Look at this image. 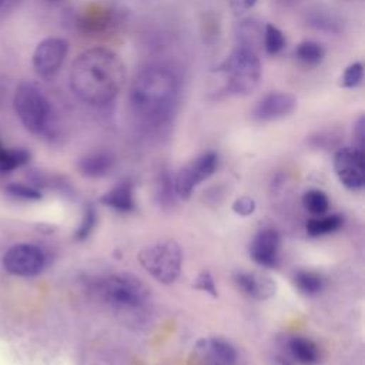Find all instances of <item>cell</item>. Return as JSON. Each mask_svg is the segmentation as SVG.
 <instances>
[{"instance_id":"27","label":"cell","mask_w":365,"mask_h":365,"mask_svg":"<svg viewBox=\"0 0 365 365\" xmlns=\"http://www.w3.org/2000/svg\"><path fill=\"white\" fill-rule=\"evenodd\" d=\"M96 222H97V214H96V210L91 204H88L86 208H84V214H83V218L78 224V227L76 228L74 231V240L76 241H84L90 237V234L93 232L94 227H96Z\"/></svg>"},{"instance_id":"5","label":"cell","mask_w":365,"mask_h":365,"mask_svg":"<svg viewBox=\"0 0 365 365\" xmlns=\"http://www.w3.org/2000/svg\"><path fill=\"white\" fill-rule=\"evenodd\" d=\"M14 111L23 127L33 134H48L51 107L43 90L30 81H21L13 96Z\"/></svg>"},{"instance_id":"9","label":"cell","mask_w":365,"mask_h":365,"mask_svg":"<svg viewBox=\"0 0 365 365\" xmlns=\"http://www.w3.org/2000/svg\"><path fill=\"white\" fill-rule=\"evenodd\" d=\"M188 365H238L235 346L221 336L200 338L191 348Z\"/></svg>"},{"instance_id":"36","label":"cell","mask_w":365,"mask_h":365,"mask_svg":"<svg viewBox=\"0 0 365 365\" xmlns=\"http://www.w3.org/2000/svg\"><path fill=\"white\" fill-rule=\"evenodd\" d=\"M50 1H57V0H50Z\"/></svg>"},{"instance_id":"30","label":"cell","mask_w":365,"mask_h":365,"mask_svg":"<svg viewBox=\"0 0 365 365\" xmlns=\"http://www.w3.org/2000/svg\"><path fill=\"white\" fill-rule=\"evenodd\" d=\"M255 200L251 197H240L232 202V211L241 217H248L255 211Z\"/></svg>"},{"instance_id":"6","label":"cell","mask_w":365,"mask_h":365,"mask_svg":"<svg viewBox=\"0 0 365 365\" xmlns=\"http://www.w3.org/2000/svg\"><path fill=\"white\" fill-rule=\"evenodd\" d=\"M138 261L155 281L171 284L181 272L182 251L178 242L165 240L143 248L138 254Z\"/></svg>"},{"instance_id":"25","label":"cell","mask_w":365,"mask_h":365,"mask_svg":"<svg viewBox=\"0 0 365 365\" xmlns=\"http://www.w3.org/2000/svg\"><path fill=\"white\" fill-rule=\"evenodd\" d=\"M302 205L311 214L322 215L328 211L329 200H328V195L321 190H308L302 195Z\"/></svg>"},{"instance_id":"18","label":"cell","mask_w":365,"mask_h":365,"mask_svg":"<svg viewBox=\"0 0 365 365\" xmlns=\"http://www.w3.org/2000/svg\"><path fill=\"white\" fill-rule=\"evenodd\" d=\"M325 47L314 40H305L301 41L295 48V57L297 60L309 68H314L319 66L325 58Z\"/></svg>"},{"instance_id":"11","label":"cell","mask_w":365,"mask_h":365,"mask_svg":"<svg viewBox=\"0 0 365 365\" xmlns=\"http://www.w3.org/2000/svg\"><path fill=\"white\" fill-rule=\"evenodd\" d=\"M334 170L341 184L349 190H361L365 182L364 150L342 147L335 153Z\"/></svg>"},{"instance_id":"2","label":"cell","mask_w":365,"mask_h":365,"mask_svg":"<svg viewBox=\"0 0 365 365\" xmlns=\"http://www.w3.org/2000/svg\"><path fill=\"white\" fill-rule=\"evenodd\" d=\"M178 93L180 80L170 67L147 66L135 74L131 83V108L145 123L160 125L174 113Z\"/></svg>"},{"instance_id":"21","label":"cell","mask_w":365,"mask_h":365,"mask_svg":"<svg viewBox=\"0 0 365 365\" xmlns=\"http://www.w3.org/2000/svg\"><path fill=\"white\" fill-rule=\"evenodd\" d=\"M342 225V217L338 214H331L325 217H317L307 221V232L312 237L325 235L336 231Z\"/></svg>"},{"instance_id":"32","label":"cell","mask_w":365,"mask_h":365,"mask_svg":"<svg viewBox=\"0 0 365 365\" xmlns=\"http://www.w3.org/2000/svg\"><path fill=\"white\" fill-rule=\"evenodd\" d=\"M354 140L356 143V148L364 150V141H365V118L364 115H361L355 125H354Z\"/></svg>"},{"instance_id":"34","label":"cell","mask_w":365,"mask_h":365,"mask_svg":"<svg viewBox=\"0 0 365 365\" xmlns=\"http://www.w3.org/2000/svg\"><path fill=\"white\" fill-rule=\"evenodd\" d=\"M275 364H277V365H294L288 358H285V356H282V355L275 356Z\"/></svg>"},{"instance_id":"22","label":"cell","mask_w":365,"mask_h":365,"mask_svg":"<svg viewBox=\"0 0 365 365\" xmlns=\"http://www.w3.org/2000/svg\"><path fill=\"white\" fill-rule=\"evenodd\" d=\"M294 284L297 289L305 295H315L324 287V279L314 271L301 269L294 275Z\"/></svg>"},{"instance_id":"15","label":"cell","mask_w":365,"mask_h":365,"mask_svg":"<svg viewBox=\"0 0 365 365\" xmlns=\"http://www.w3.org/2000/svg\"><path fill=\"white\" fill-rule=\"evenodd\" d=\"M100 201L111 210L120 212H130L134 210L133 197V182L130 180H123L110 188L106 194L100 197Z\"/></svg>"},{"instance_id":"16","label":"cell","mask_w":365,"mask_h":365,"mask_svg":"<svg viewBox=\"0 0 365 365\" xmlns=\"http://www.w3.org/2000/svg\"><path fill=\"white\" fill-rule=\"evenodd\" d=\"M114 165V158L106 151L90 153L78 160V171L88 178L104 177Z\"/></svg>"},{"instance_id":"33","label":"cell","mask_w":365,"mask_h":365,"mask_svg":"<svg viewBox=\"0 0 365 365\" xmlns=\"http://www.w3.org/2000/svg\"><path fill=\"white\" fill-rule=\"evenodd\" d=\"M234 14H242L254 7L257 0H227Z\"/></svg>"},{"instance_id":"8","label":"cell","mask_w":365,"mask_h":365,"mask_svg":"<svg viewBox=\"0 0 365 365\" xmlns=\"http://www.w3.org/2000/svg\"><path fill=\"white\" fill-rule=\"evenodd\" d=\"M46 264V252L34 244H16L3 255V268L16 277H36L44 269Z\"/></svg>"},{"instance_id":"24","label":"cell","mask_w":365,"mask_h":365,"mask_svg":"<svg viewBox=\"0 0 365 365\" xmlns=\"http://www.w3.org/2000/svg\"><path fill=\"white\" fill-rule=\"evenodd\" d=\"M262 38H264V48L271 56L282 51L285 47V43H287L284 33L277 26H274L271 23H267L264 26Z\"/></svg>"},{"instance_id":"23","label":"cell","mask_w":365,"mask_h":365,"mask_svg":"<svg viewBox=\"0 0 365 365\" xmlns=\"http://www.w3.org/2000/svg\"><path fill=\"white\" fill-rule=\"evenodd\" d=\"M262 31H264L262 27L251 19L241 21L238 24V31H237V38L240 43L238 46H245L255 50L254 46L262 41Z\"/></svg>"},{"instance_id":"12","label":"cell","mask_w":365,"mask_h":365,"mask_svg":"<svg viewBox=\"0 0 365 365\" xmlns=\"http://www.w3.org/2000/svg\"><path fill=\"white\" fill-rule=\"evenodd\" d=\"M298 106L297 97L287 91H271L258 100L252 108L251 117L255 121L267 123L288 117Z\"/></svg>"},{"instance_id":"14","label":"cell","mask_w":365,"mask_h":365,"mask_svg":"<svg viewBox=\"0 0 365 365\" xmlns=\"http://www.w3.org/2000/svg\"><path fill=\"white\" fill-rule=\"evenodd\" d=\"M234 281L242 294L258 301L274 297L277 291L275 281L269 275L259 271L238 272L234 277Z\"/></svg>"},{"instance_id":"3","label":"cell","mask_w":365,"mask_h":365,"mask_svg":"<svg viewBox=\"0 0 365 365\" xmlns=\"http://www.w3.org/2000/svg\"><path fill=\"white\" fill-rule=\"evenodd\" d=\"M215 71L225 80V91L232 96H248L259 84L261 63L255 50L238 46Z\"/></svg>"},{"instance_id":"19","label":"cell","mask_w":365,"mask_h":365,"mask_svg":"<svg viewBox=\"0 0 365 365\" xmlns=\"http://www.w3.org/2000/svg\"><path fill=\"white\" fill-rule=\"evenodd\" d=\"M30 161V151L26 148H13L0 140V173H11Z\"/></svg>"},{"instance_id":"17","label":"cell","mask_w":365,"mask_h":365,"mask_svg":"<svg viewBox=\"0 0 365 365\" xmlns=\"http://www.w3.org/2000/svg\"><path fill=\"white\" fill-rule=\"evenodd\" d=\"M288 351L291 356L302 365H314L319 359L318 346L315 345L314 341L305 336H291L288 339Z\"/></svg>"},{"instance_id":"26","label":"cell","mask_w":365,"mask_h":365,"mask_svg":"<svg viewBox=\"0 0 365 365\" xmlns=\"http://www.w3.org/2000/svg\"><path fill=\"white\" fill-rule=\"evenodd\" d=\"M6 192L11 198H17L21 201H38L43 194L36 187L21 184V182H10L6 185Z\"/></svg>"},{"instance_id":"28","label":"cell","mask_w":365,"mask_h":365,"mask_svg":"<svg viewBox=\"0 0 365 365\" xmlns=\"http://www.w3.org/2000/svg\"><path fill=\"white\" fill-rule=\"evenodd\" d=\"M362 78H364V66L362 63L355 61L345 68L338 84L339 87H344V88H354L361 84Z\"/></svg>"},{"instance_id":"7","label":"cell","mask_w":365,"mask_h":365,"mask_svg":"<svg viewBox=\"0 0 365 365\" xmlns=\"http://www.w3.org/2000/svg\"><path fill=\"white\" fill-rule=\"evenodd\" d=\"M218 165V155L214 151H205L178 170L173 180L174 192L181 200H188L194 188L214 174Z\"/></svg>"},{"instance_id":"4","label":"cell","mask_w":365,"mask_h":365,"mask_svg":"<svg viewBox=\"0 0 365 365\" xmlns=\"http://www.w3.org/2000/svg\"><path fill=\"white\" fill-rule=\"evenodd\" d=\"M97 295L111 308L123 312L138 311L148 301L147 287L131 274H108L96 282Z\"/></svg>"},{"instance_id":"13","label":"cell","mask_w":365,"mask_h":365,"mask_svg":"<svg viewBox=\"0 0 365 365\" xmlns=\"http://www.w3.org/2000/svg\"><path fill=\"white\" fill-rule=\"evenodd\" d=\"M278 251L279 235L271 228L257 232L250 244V255L261 267H275L278 264Z\"/></svg>"},{"instance_id":"20","label":"cell","mask_w":365,"mask_h":365,"mask_svg":"<svg viewBox=\"0 0 365 365\" xmlns=\"http://www.w3.org/2000/svg\"><path fill=\"white\" fill-rule=\"evenodd\" d=\"M307 21L311 27L327 33H339L342 29L341 19L325 9L311 10L309 14L307 16Z\"/></svg>"},{"instance_id":"35","label":"cell","mask_w":365,"mask_h":365,"mask_svg":"<svg viewBox=\"0 0 365 365\" xmlns=\"http://www.w3.org/2000/svg\"><path fill=\"white\" fill-rule=\"evenodd\" d=\"M9 1H13V0H0V9H1L4 4H7Z\"/></svg>"},{"instance_id":"29","label":"cell","mask_w":365,"mask_h":365,"mask_svg":"<svg viewBox=\"0 0 365 365\" xmlns=\"http://www.w3.org/2000/svg\"><path fill=\"white\" fill-rule=\"evenodd\" d=\"M157 192H158V198L163 204H170L173 201V197L175 195L174 192V185H173V180L170 177V174L167 171H164L161 175H160V180H158V188H157Z\"/></svg>"},{"instance_id":"1","label":"cell","mask_w":365,"mask_h":365,"mask_svg":"<svg viewBox=\"0 0 365 365\" xmlns=\"http://www.w3.org/2000/svg\"><path fill=\"white\" fill-rule=\"evenodd\" d=\"M125 81V66L118 54L104 47H94L76 57L70 70L74 94L93 106L113 101Z\"/></svg>"},{"instance_id":"31","label":"cell","mask_w":365,"mask_h":365,"mask_svg":"<svg viewBox=\"0 0 365 365\" xmlns=\"http://www.w3.org/2000/svg\"><path fill=\"white\" fill-rule=\"evenodd\" d=\"M192 287L197 289L205 291V292L211 294L212 297H217V288L214 284V278L208 271H201L198 274V277L195 278V282L192 284Z\"/></svg>"},{"instance_id":"10","label":"cell","mask_w":365,"mask_h":365,"mask_svg":"<svg viewBox=\"0 0 365 365\" xmlns=\"http://www.w3.org/2000/svg\"><path fill=\"white\" fill-rule=\"evenodd\" d=\"M68 54V41L61 37H47L41 40L33 53V67L41 78L54 77Z\"/></svg>"}]
</instances>
